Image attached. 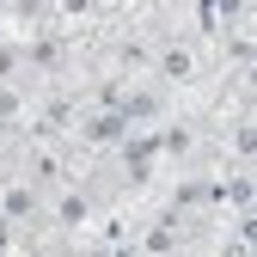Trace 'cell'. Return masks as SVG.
Segmentation results:
<instances>
[{"instance_id":"obj_3","label":"cell","mask_w":257,"mask_h":257,"mask_svg":"<svg viewBox=\"0 0 257 257\" xmlns=\"http://www.w3.org/2000/svg\"><path fill=\"white\" fill-rule=\"evenodd\" d=\"M86 214H92V208H86V196H80V190H68V196H61V227H80Z\"/></svg>"},{"instance_id":"obj_2","label":"cell","mask_w":257,"mask_h":257,"mask_svg":"<svg viewBox=\"0 0 257 257\" xmlns=\"http://www.w3.org/2000/svg\"><path fill=\"white\" fill-rule=\"evenodd\" d=\"M80 135H86L92 147H110V141L128 135V122H122V110H98V116H86V122H80Z\"/></svg>"},{"instance_id":"obj_1","label":"cell","mask_w":257,"mask_h":257,"mask_svg":"<svg viewBox=\"0 0 257 257\" xmlns=\"http://www.w3.org/2000/svg\"><path fill=\"white\" fill-rule=\"evenodd\" d=\"M153 74L166 80V86H190V74H196V55H190L184 43H166V49H159V61H153Z\"/></svg>"}]
</instances>
